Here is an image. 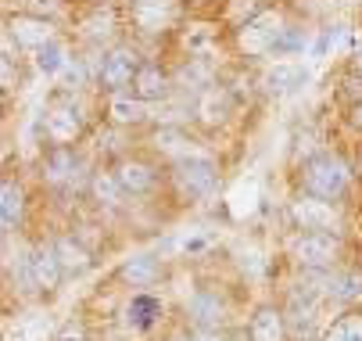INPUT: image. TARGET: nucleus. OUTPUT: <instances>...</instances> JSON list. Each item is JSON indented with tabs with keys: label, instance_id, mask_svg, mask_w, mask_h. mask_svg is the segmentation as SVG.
I'll list each match as a JSON object with an SVG mask.
<instances>
[{
	"label": "nucleus",
	"instance_id": "33",
	"mask_svg": "<svg viewBox=\"0 0 362 341\" xmlns=\"http://www.w3.org/2000/svg\"><path fill=\"white\" fill-rule=\"evenodd\" d=\"M22 4V11H29V15H43V18H50V15H58L62 11V0H18Z\"/></svg>",
	"mask_w": 362,
	"mask_h": 341
},
{
	"label": "nucleus",
	"instance_id": "11",
	"mask_svg": "<svg viewBox=\"0 0 362 341\" xmlns=\"http://www.w3.org/2000/svg\"><path fill=\"white\" fill-rule=\"evenodd\" d=\"M29 277H33V287H58L62 280V259L54 248H36L29 255Z\"/></svg>",
	"mask_w": 362,
	"mask_h": 341
},
{
	"label": "nucleus",
	"instance_id": "20",
	"mask_svg": "<svg viewBox=\"0 0 362 341\" xmlns=\"http://www.w3.org/2000/svg\"><path fill=\"white\" fill-rule=\"evenodd\" d=\"M115 176H119V183H122L129 194H144V190H151V183H154V173H151L147 166H140V162H122Z\"/></svg>",
	"mask_w": 362,
	"mask_h": 341
},
{
	"label": "nucleus",
	"instance_id": "21",
	"mask_svg": "<svg viewBox=\"0 0 362 341\" xmlns=\"http://www.w3.org/2000/svg\"><path fill=\"white\" fill-rule=\"evenodd\" d=\"M266 11V0H226V8H223V18L230 25H247L255 15H262Z\"/></svg>",
	"mask_w": 362,
	"mask_h": 341
},
{
	"label": "nucleus",
	"instance_id": "26",
	"mask_svg": "<svg viewBox=\"0 0 362 341\" xmlns=\"http://www.w3.org/2000/svg\"><path fill=\"white\" fill-rule=\"evenodd\" d=\"M54 252H58V259H62V270H69V273H83V270L90 266V255L76 245V241H69V237L58 241Z\"/></svg>",
	"mask_w": 362,
	"mask_h": 341
},
{
	"label": "nucleus",
	"instance_id": "1",
	"mask_svg": "<svg viewBox=\"0 0 362 341\" xmlns=\"http://www.w3.org/2000/svg\"><path fill=\"white\" fill-rule=\"evenodd\" d=\"M287 36V25H284V15L280 11H262V15H255L247 25L237 29V47L247 54V58H276L280 51V40Z\"/></svg>",
	"mask_w": 362,
	"mask_h": 341
},
{
	"label": "nucleus",
	"instance_id": "5",
	"mask_svg": "<svg viewBox=\"0 0 362 341\" xmlns=\"http://www.w3.org/2000/svg\"><path fill=\"white\" fill-rule=\"evenodd\" d=\"M8 40L18 43L22 51H40L43 43L54 40V25L43 15H29V11H18V15H8Z\"/></svg>",
	"mask_w": 362,
	"mask_h": 341
},
{
	"label": "nucleus",
	"instance_id": "13",
	"mask_svg": "<svg viewBox=\"0 0 362 341\" xmlns=\"http://www.w3.org/2000/svg\"><path fill=\"white\" fill-rule=\"evenodd\" d=\"M305 79H308V69L305 65H294V62H276L269 72H266V90H273V93H287V90H298V86H305Z\"/></svg>",
	"mask_w": 362,
	"mask_h": 341
},
{
	"label": "nucleus",
	"instance_id": "2",
	"mask_svg": "<svg viewBox=\"0 0 362 341\" xmlns=\"http://www.w3.org/2000/svg\"><path fill=\"white\" fill-rule=\"evenodd\" d=\"M136 69H140L136 51H129V47H112V51L100 58V65H97V83L105 86L108 93H122L126 86H133Z\"/></svg>",
	"mask_w": 362,
	"mask_h": 341
},
{
	"label": "nucleus",
	"instance_id": "3",
	"mask_svg": "<svg viewBox=\"0 0 362 341\" xmlns=\"http://www.w3.org/2000/svg\"><path fill=\"white\" fill-rule=\"evenodd\" d=\"M348 180H351L348 166L341 158H334V155L313 158L305 166V183H308L313 194H320V198H337V194L348 187Z\"/></svg>",
	"mask_w": 362,
	"mask_h": 341
},
{
	"label": "nucleus",
	"instance_id": "18",
	"mask_svg": "<svg viewBox=\"0 0 362 341\" xmlns=\"http://www.w3.org/2000/svg\"><path fill=\"white\" fill-rule=\"evenodd\" d=\"M251 341H284V316L276 309H258L251 320Z\"/></svg>",
	"mask_w": 362,
	"mask_h": 341
},
{
	"label": "nucleus",
	"instance_id": "12",
	"mask_svg": "<svg viewBox=\"0 0 362 341\" xmlns=\"http://www.w3.org/2000/svg\"><path fill=\"white\" fill-rule=\"evenodd\" d=\"M233 112V97L230 90L223 86H209V90H201V101H197V115L209 122V126H223Z\"/></svg>",
	"mask_w": 362,
	"mask_h": 341
},
{
	"label": "nucleus",
	"instance_id": "32",
	"mask_svg": "<svg viewBox=\"0 0 362 341\" xmlns=\"http://www.w3.org/2000/svg\"><path fill=\"white\" fill-rule=\"evenodd\" d=\"M212 248V237L209 233H183L180 237V252H190V255H201Z\"/></svg>",
	"mask_w": 362,
	"mask_h": 341
},
{
	"label": "nucleus",
	"instance_id": "27",
	"mask_svg": "<svg viewBox=\"0 0 362 341\" xmlns=\"http://www.w3.org/2000/svg\"><path fill=\"white\" fill-rule=\"evenodd\" d=\"M0 212H4V226H15L22 219V190L4 180V190H0Z\"/></svg>",
	"mask_w": 362,
	"mask_h": 341
},
{
	"label": "nucleus",
	"instance_id": "17",
	"mask_svg": "<svg viewBox=\"0 0 362 341\" xmlns=\"http://www.w3.org/2000/svg\"><path fill=\"white\" fill-rule=\"evenodd\" d=\"M158 316H162V302L154 299V295H136V299L129 302V309H126V320H129V327H136V330H147Z\"/></svg>",
	"mask_w": 362,
	"mask_h": 341
},
{
	"label": "nucleus",
	"instance_id": "16",
	"mask_svg": "<svg viewBox=\"0 0 362 341\" xmlns=\"http://www.w3.org/2000/svg\"><path fill=\"white\" fill-rule=\"evenodd\" d=\"M76 169H79V158L65 148V144H58V148L47 155V162H43V176H47L50 183H65V180H72Z\"/></svg>",
	"mask_w": 362,
	"mask_h": 341
},
{
	"label": "nucleus",
	"instance_id": "8",
	"mask_svg": "<svg viewBox=\"0 0 362 341\" xmlns=\"http://www.w3.org/2000/svg\"><path fill=\"white\" fill-rule=\"evenodd\" d=\"M294 255H298V262H305V266H327V262L337 255V241H334L327 230L305 233V237L298 241Z\"/></svg>",
	"mask_w": 362,
	"mask_h": 341
},
{
	"label": "nucleus",
	"instance_id": "24",
	"mask_svg": "<svg viewBox=\"0 0 362 341\" xmlns=\"http://www.w3.org/2000/svg\"><path fill=\"white\" fill-rule=\"evenodd\" d=\"M216 43V25H204V22H197V25H190L187 33H183V47L194 54V58H204V51Z\"/></svg>",
	"mask_w": 362,
	"mask_h": 341
},
{
	"label": "nucleus",
	"instance_id": "34",
	"mask_svg": "<svg viewBox=\"0 0 362 341\" xmlns=\"http://www.w3.org/2000/svg\"><path fill=\"white\" fill-rule=\"evenodd\" d=\"M58 341H83V327L65 323V327H62V334H58Z\"/></svg>",
	"mask_w": 362,
	"mask_h": 341
},
{
	"label": "nucleus",
	"instance_id": "14",
	"mask_svg": "<svg viewBox=\"0 0 362 341\" xmlns=\"http://www.w3.org/2000/svg\"><path fill=\"white\" fill-rule=\"evenodd\" d=\"M294 219L305 226V230H330L337 223L334 209L327 202H313V198H301L294 202Z\"/></svg>",
	"mask_w": 362,
	"mask_h": 341
},
{
	"label": "nucleus",
	"instance_id": "36",
	"mask_svg": "<svg viewBox=\"0 0 362 341\" xmlns=\"http://www.w3.org/2000/svg\"><path fill=\"white\" fill-rule=\"evenodd\" d=\"M351 119H355V126H362V105H355V112H351Z\"/></svg>",
	"mask_w": 362,
	"mask_h": 341
},
{
	"label": "nucleus",
	"instance_id": "25",
	"mask_svg": "<svg viewBox=\"0 0 362 341\" xmlns=\"http://www.w3.org/2000/svg\"><path fill=\"white\" fill-rule=\"evenodd\" d=\"M255 209H258V187H255V183H240V187L230 194V212H233V219H247V216H255Z\"/></svg>",
	"mask_w": 362,
	"mask_h": 341
},
{
	"label": "nucleus",
	"instance_id": "28",
	"mask_svg": "<svg viewBox=\"0 0 362 341\" xmlns=\"http://www.w3.org/2000/svg\"><path fill=\"white\" fill-rule=\"evenodd\" d=\"M190 316H194L197 323H216V320L223 316V302H219L216 295H194V299H190Z\"/></svg>",
	"mask_w": 362,
	"mask_h": 341
},
{
	"label": "nucleus",
	"instance_id": "31",
	"mask_svg": "<svg viewBox=\"0 0 362 341\" xmlns=\"http://www.w3.org/2000/svg\"><path fill=\"white\" fill-rule=\"evenodd\" d=\"M93 190H97L100 202H119L126 187L119 183V176H97V180H93Z\"/></svg>",
	"mask_w": 362,
	"mask_h": 341
},
{
	"label": "nucleus",
	"instance_id": "19",
	"mask_svg": "<svg viewBox=\"0 0 362 341\" xmlns=\"http://www.w3.org/2000/svg\"><path fill=\"white\" fill-rule=\"evenodd\" d=\"M190 137L180 129V126H162L158 133H154V148H158L162 155H176V158H183V155H190Z\"/></svg>",
	"mask_w": 362,
	"mask_h": 341
},
{
	"label": "nucleus",
	"instance_id": "9",
	"mask_svg": "<svg viewBox=\"0 0 362 341\" xmlns=\"http://www.w3.org/2000/svg\"><path fill=\"white\" fill-rule=\"evenodd\" d=\"M133 93L140 97V101H165V93H169L165 69L154 65V62H140L136 79H133Z\"/></svg>",
	"mask_w": 362,
	"mask_h": 341
},
{
	"label": "nucleus",
	"instance_id": "35",
	"mask_svg": "<svg viewBox=\"0 0 362 341\" xmlns=\"http://www.w3.org/2000/svg\"><path fill=\"white\" fill-rule=\"evenodd\" d=\"M190 341H223L219 334H209V330H204V334H197V337H190Z\"/></svg>",
	"mask_w": 362,
	"mask_h": 341
},
{
	"label": "nucleus",
	"instance_id": "10",
	"mask_svg": "<svg viewBox=\"0 0 362 341\" xmlns=\"http://www.w3.org/2000/svg\"><path fill=\"white\" fill-rule=\"evenodd\" d=\"M33 65H36V72H40V76H47V79H58V76H65V69L72 65V58H69V47L54 36L50 43H43L40 51H33Z\"/></svg>",
	"mask_w": 362,
	"mask_h": 341
},
{
	"label": "nucleus",
	"instance_id": "7",
	"mask_svg": "<svg viewBox=\"0 0 362 341\" xmlns=\"http://www.w3.org/2000/svg\"><path fill=\"white\" fill-rule=\"evenodd\" d=\"M83 126H86V115H83V108L72 101V97H69V101L50 105V112H47V137L54 144L76 140L83 133Z\"/></svg>",
	"mask_w": 362,
	"mask_h": 341
},
{
	"label": "nucleus",
	"instance_id": "6",
	"mask_svg": "<svg viewBox=\"0 0 362 341\" xmlns=\"http://www.w3.org/2000/svg\"><path fill=\"white\" fill-rule=\"evenodd\" d=\"M129 18L140 33L154 36V33H165L176 18H180V4L176 0H133Z\"/></svg>",
	"mask_w": 362,
	"mask_h": 341
},
{
	"label": "nucleus",
	"instance_id": "29",
	"mask_svg": "<svg viewBox=\"0 0 362 341\" xmlns=\"http://www.w3.org/2000/svg\"><path fill=\"white\" fill-rule=\"evenodd\" d=\"M327 341H362V316H344L327 330Z\"/></svg>",
	"mask_w": 362,
	"mask_h": 341
},
{
	"label": "nucleus",
	"instance_id": "30",
	"mask_svg": "<svg viewBox=\"0 0 362 341\" xmlns=\"http://www.w3.org/2000/svg\"><path fill=\"white\" fill-rule=\"evenodd\" d=\"M330 295L341 299V302H351V299H362V277L358 273H344L330 284Z\"/></svg>",
	"mask_w": 362,
	"mask_h": 341
},
{
	"label": "nucleus",
	"instance_id": "4",
	"mask_svg": "<svg viewBox=\"0 0 362 341\" xmlns=\"http://www.w3.org/2000/svg\"><path fill=\"white\" fill-rule=\"evenodd\" d=\"M176 183L183 194L201 198V194H209L216 187V162L209 155H197V151L176 158Z\"/></svg>",
	"mask_w": 362,
	"mask_h": 341
},
{
	"label": "nucleus",
	"instance_id": "22",
	"mask_svg": "<svg viewBox=\"0 0 362 341\" xmlns=\"http://www.w3.org/2000/svg\"><path fill=\"white\" fill-rule=\"evenodd\" d=\"M79 29H83L86 40H108V36H115V18H112V11L97 8V11H90V15L79 22Z\"/></svg>",
	"mask_w": 362,
	"mask_h": 341
},
{
	"label": "nucleus",
	"instance_id": "15",
	"mask_svg": "<svg viewBox=\"0 0 362 341\" xmlns=\"http://www.w3.org/2000/svg\"><path fill=\"white\" fill-rule=\"evenodd\" d=\"M108 115H112V122H119V126H136V122L147 119V101H140L136 93H112Z\"/></svg>",
	"mask_w": 362,
	"mask_h": 341
},
{
	"label": "nucleus",
	"instance_id": "23",
	"mask_svg": "<svg viewBox=\"0 0 362 341\" xmlns=\"http://www.w3.org/2000/svg\"><path fill=\"white\" fill-rule=\"evenodd\" d=\"M122 277H126L133 287H140V284H151L154 277H158V262H154L151 255H133V259L122 266Z\"/></svg>",
	"mask_w": 362,
	"mask_h": 341
}]
</instances>
